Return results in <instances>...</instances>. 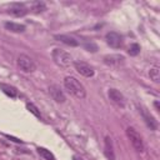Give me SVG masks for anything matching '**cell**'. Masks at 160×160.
Instances as JSON below:
<instances>
[{"label": "cell", "instance_id": "6da1fadb", "mask_svg": "<svg viewBox=\"0 0 160 160\" xmlns=\"http://www.w3.org/2000/svg\"><path fill=\"white\" fill-rule=\"evenodd\" d=\"M64 86L72 96H75L78 99H84L86 96V90H85L84 85L74 76H66L64 79Z\"/></svg>", "mask_w": 160, "mask_h": 160}, {"label": "cell", "instance_id": "7a4b0ae2", "mask_svg": "<svg viewBox=\"0 0 160 160\" xmlns=\"http://www.w3.org/2000/svg\"><path fill=\"white\" fill-rule=\"evenodd\" d=\"M51 56H52V60L56 65L61 66V68H68L72 64V59H71V55L69 52H66L65 50L62 49H54L52 52H51Z\"/></svg>", "mask_w": 160, "mask_h": 160}, {"label": "cell", "instance_id": "3957f363", "mask_svg": "<svg viewBox=\"0 0 160 160\" xmlns=\"http://www.w3.org/2000/svg\"><path fill=\"white\" fill-rule=\"evenodd\" d=\"M126 135H128V138H129L131 145L134 146V149H135L136 151H139V152L144 151V141H142V138L140 136V134H139L134 128L129 126V128L126 129Z\"/></svg>", "mask_w": 160, "mask_h": 160}, {"label": "cell", "instance_id": "277c9868", "mask_svg": "<svg viewBox=\"0 0 160 160\" xmlns=\"http://www.w3.org/2000/svg\"><path fill=\"white\" fill-rule=\"evenodd\" d=\"M18 65L24 72H34L36 70V65L34 60L25 54H20L18 56Z\"/></svg>", "mask_w": 160, "mask_h": 160}, {"label": "cell", "instance_id": "5b68a950", "mask_svg": "<svg viewBox=\"0 0 160 160\" xmlns=\"http://www.w3.org/2000/svg\"><path fill=\"white\" fill-rule=\"evenodd\" d=\"M74 68H75V70L80 75H82L85 78L94 76V69H92V66H90L89 64H86L84 61H74Z\"/></svg>", "mask_w": 160, "mask_h": 160}, {"label": "cell", "instance_id": "8992f818", "mask_svg": "<svg viewBox=\"0 0 160 160\" xmlns=\"http://www.w3.org/2000/svg\"><path fill=\"white\" fill-rule=\"evenodd\" d=\"M105 39H106V42L111 48H114V49H118V48H120L122 45V36L120 34L115 32V31L108 32L106 36H105Z\"/></svg>", "mask_w": 160, "mask_h": 160}, {"label": "cell", "instance_id": "52a82bcc", "mask_svg": "<svg viewBox=\"0 0 160 160\" xmlns=\"http://www.w3.org/2000/svg\"><path fill=\"white\" fill-rule=\"evenodd\" d=\"M140 114L145 121V124L148 125V128H150V130H156L158 129V121L155 120V118L150 114V111H148V109L145 108H140Z\"/></svg>", "mask_w": 160, "mask_h": 160}, {"label": "cell", "instance_id": "ba28073f", "mask_svg": "<svg viewBox=\"0 0 160 160\" xmlns=\"http://www.w3.org/2000/svg\"><path fill=\"white\" fill-rule=\"evenodd\" d=\"M9 14H11L12 16H16V18H20V16H24L26 12H28V8L21 4V2H14L9 6Z\"/></svg>", "mask_w": 160, "mask_h": 160}, {"label": "cell", "instance_id": "9c48e42d", "mask_svg": "<svg viewBox=\"0 0 160 160\" xmlns=\"http://www.w3.org/2000/svg\"><path fill=\"white\" fill-rule=\"evenodd\" d=\"M104 62L110 66H120L125 62V58L119 54H111V55L104 56Z\"/></svg>", "mask_w": 160, "mask_h": 160}, {"label": "cell", "instance_id": "30bf717a", "mask_svg": "<svg viewBox=\"0 0 160 160\" xmlns=\"http://www.w3.org/2000/svg\"><path fill=\"white\" fill-rule=\"evenodd\" d=\"M49 92H50L51 98H52L56 102H65L66 98H65V95H64V92H62V90L60 89L59 85H55V84H54V85H50Z\"/></svg>", "mask_w": 160, "mask_h": 160}, {"label": "cell", "instance_id": "8fae6325", "mask_svg": "<svg viewBox=\"0 0 160 160\" xmlns=\"http://www.w3.org/2000/svg\"><path fill=\"white\" fill-rule=\"evenodd\" d=\"M104 154L108 160H115V151L112 146V140L110 136H105L104 140Z\"/></svg>", "mask_w": 160, "mask_h": 160}, {"label": "cell", "instance_id": "7c38bea8", "mask_svg": "<svg viewBox=\"0 0 160 160\" xmlns=\"http://www.w3.org/2000/svg\"><path fill=\"white\" fill-rule=\"evenodd\" d=\"M108 95H109V99H110L112 102H115L116 105H119V106H124V105H125V98H124V95H122L119 90H116V89H110L109 92H108Z\"/></svg>", "mask_w": 160, "mask_h": 160}, {"label": "cell", "instance_id": "4fadbf2b", "mask_svg": "<svg viewBox=\"0 0 160 160\" xmlns=\"http://www.w3.org/2000/svg\"><path fill=\"white\" fill-rule=\"evenodd\" d=\"M55 39L59 40V41H61V42H64V44H66V45H69V46H78L79 45V41L75 38L70 36V35H64V34L55 35Z\"/></svg>", "mask_w": 160, "mask_h": 160}, {"label": "cell", "instance_id": "5bb4252c", "mask_svg": "<svg viewBox=\"0 0 160 160\" xmlns=\"http://www.w3.org/2000/svg\"><path fill=\"white\" fill-rule=\"evenodd\" d=\"M0 89L2 90L4 94H6L8 96H10V98H12V99L18 96V90H16V88H14V86H11V85H9V84H0Z\"/></svg>", "mask_w": 160, "mask_h": 160}, {"label": "cell", "instance_id": "9a60e30c", "mask_svg": "<svg viewBox=\"0 0 160 160\" xmlns=\"http://www.w3.org/2000/svg\"><path fill=\"white\" fill-rule=\"evenodd\" d=\"M5 29H8L12 32H22V31H25V25L16 24V22H12V21H8V22H5Z\"/></svg>", "mask_w": 160, "mask_h": 160}, {"label": "cell", "instance_id": "2e32d148", "mask_svg": "<svg viewBox=\"0 0 160 160\" xmlns=\"http://www.w3.org/2000/svg\"><path fill=\"white\" fill-rule=\"evenodd\" d=\"M149 75H150V79L154 82H159L160 81V69H159V66H152L149 71Z\"/></svg>", "mask_w": 160, "mask_h": 160}, {"label": "cell", "instance_id": "e0dca14e", "mask_svg": "<svg viewBox=\"0 0 160 160\" xmlns=\"http://www.w3.org/2000/svg\"><path fill=\"white\" fill-rule=\"evenodd\" d=\"M38 152L40 154V156H42L45 160H55V156L52 155V152H50V150L45 149V148H38Z\"/></svg>", "mask_w": 160, "mask_h": 160}, {"label": "cell", "instance_id": "ac0fdd59", "mask_svg": "<svg viewBox=\"0 0 160 160\" xmlns=\"http://www.w3.org/2000/svg\"><path fill=\"white\" fill-rule=\"evenodd\" d=\"M31 9H32L35 12H40V11H44V10L46 9V5H45V2H42V1H35V2L31 4Z\"/></svg>", "mask_w": 160, "mask_h": 160}, {"label": "cell", "instance_id": "d6986e66", "mask_svg": "<svg viewBox=\"0 0 160 160\" xmlns=\"http://www.w3.org/2000/svg\"><path fill=\"white\" fill-rule=\"evenodd\" d=\"M26 109L32 114V115H35L36 118H39V119H41V114H40V111H39V109L34 105V104H31V102H28L26 104Z\"/></svg>", "mask_w": 160, "mask_h": 160}, {"label": "cell", "instance_id": "ffe728a7", "mask_svg": "<svg viewBox=\"0 0 160 160\" xmlns=\"http://www.w3.org/2000/svg\"><path fill=\"white\" fill-rule=\"evenodd\" d=\"M128 52H129L131 56H136V55L140 52V46H139L138 44H132V45H130Z\"/></svg>", "mask_w": 160, "mask_h": 160}, {"label": "cell", "instance_id": "44dd1931", "mask_svg": "<svg viewBox=\"0 0 160 160\" xmlns=\"http://www.w3.org/2000/svg\"><path fill=\"white\" fill-rule=\"evenodd\" d=\"M85 49L86 50H89V51H96L98 50V46H96V44L95 42H92V41H90V42H85Z\"/></svg>", "mask_w": 160, "mask_h": 160}, {"label": "cell", "instance_id": "7402d4cb", "mask_svg": "<svg viewBox=\"0 0 160 160\" xmlns=\"http://www.w3.org/2000/svg\"><path fill=\"white\" fill-rule=\"evenodd\" d=\"M72 160H82V158H80V156H78V155H74V156H72Z\"/></svg>", "mask_w": 160, "mask_h": 160}, {"label": "cell", "instance_id": "603a6c76", "mask_svg": "<svg viewBox=\"0 0 160 160\" xmlns=\"http://www.w3.org/2000/svg\"><path fill=\"white\" fill-rule=\"evenodd\" d=\"M154 105H155V109L159 111V102H158V101H155V102H154Z\"/></svg>", "mask_w": 160, "mask_h": 160}]
</instances>
